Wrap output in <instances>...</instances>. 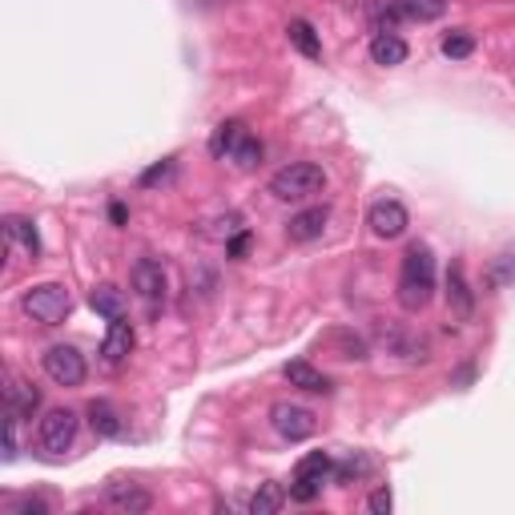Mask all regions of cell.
Wrapping results in <instances>:
<instances>
[{
  "instance_id": "6da1fadb",
  "label": "cell",
  "mask_w": 515,
  "mask_h": 515,
  "mask_svg": "<svg viewBox=\"0 0 515 515\" xmlns=\"http://www.w3.org/2000/svg\"><path fill=\"white\" fill-rule=\"evenodd\" d=\"M435 298V254L426 241H410L399 270V306L407 314L426 310Z\"/></svg>"
},
{
  "instance_id": "7a4b0ae2",
  "label": "cell",
  "mask_w": 515,
  "mask_h": 515,
  "mask_svg": "<svg viewBox=\"0 0 515 515\" xmlns=\"http://www.w3.org/2000/svg\"><path fill=\"white\" fill-rule=\"evenodd\" d=\"M326 190V169L314 161H290L270 177V193L278 201H306Z\"/></svg>"
},
{
  "instance_id": "3957f363",
  "label": "cell",
  "mask_w": 515,
  "mask_h": 515,
  "mask_svg": "<svg viewBox=\"0 0 515 515\" xmlns=\"http://www.w3.org/2000/svg\"><path fill=\"white\" fill-rule=\"evenodd\" d=\"M21 310L29 314L32 322H40V326H61V322L69 318V310H72V298H69V290H64L61 282H40V286L24 290Z\"/></svg>"
},
{
  "instance_id": "277c9868",
  "label": "cell",
  "mask_w": 515,
  "mask_h": 515,
  "mask_svg": "<svg viewBox=\"0 0 515 515\" xmlns=\"http://www.w3.org/2000/svg\"><path fill=\"white\" fill-rule=\"evenodd\" d=\"M72 443H77V415H72L69 407H53L45 418H40L37 451L45 459H61Z\"/></svg>"
},
{
  "instance_id": "5b68a950",
  "label": "cell",
  "mask_w": 515,
  "mask_h": 515,
  "mask_svg": "<svg viewBox=\"0 0 515 515\" xmlns=\"http://www.w3.org/2000/svg\"><path fill=\"white\" fill-rule=\"evenodd\" d=\"M334 475V459L326 455V451H310V455L298 463L294 471V483H290V499L294 503H314V499L322 495V483Z\"/></svg>"
},
{
  "instance_id": "8992f818",
  "label": "cell",
  "mask_w": 515,
  "mask_h": 515,
  "mask_svg": "<svg viewBox=\"0 0 515 515\" xmlns=\"http://www.w3.org/2000/svg\"><path fill=\"white\" fill-rule=\"evenodd\" d=\"M45 375L53 378L56 386H80L85 383V354L77 350V346H48L45 350Z\"/></svg>"
},
{
  "instance_id": "52a82bcc",
  "label": "cell",
  "mask_w": 515,
  "mask_h": 515,
  "mask_svg": "<svg viewBox=\"0 0 515 515\" xmlns=\"http://www.w3.org/2000/svg\"><path fill=\"white\" fill-rule=\"evenodd\" d=\"M270 426L286 443H302V439H310V435H314L318 418H314V410L298 407V402H274V407H270Z\"/></svg>"
},
{
  "instance_id": "ba28073f",
  "label": "cell",
  "mask_w": 515,
  "mask_h": 515,
  "mask_svg": "<svg viewBox=\"0 0 515 515\" xmlns=\"http://www.w3.org/2000/svg\"><path fill=\"white\" fill-rule=\"evenodd\" d=\"M367 225H370V233H375V238L394 241V238H402V233H407L410 214H407V206H402V201H394V198H378L375 206L367 209Z\"/></svg>"
},
{
  "instance_id": "9c48e42d",
  "label": "cell",
  "mask_w": 515,
  "mask_h": 515,
  "mask_svg": "<svg viewBox=\"0 0 515 515\" xmlns=\"http://www.w3.org/2000/svg\"><path fill=\"white\" fill-rule=\"evenodd\" d=\"M133 290H137V298H141L149 310H157V306L165 302V290H169L165 266H161L157 258H141V262L133 266Z\"/></svg>"
},
{
  "instance_id": "30bf717a",
  "label": "cell",
  "mask_w": 515,
  "mask_h": 515,
  "mask_svg": "<svg viewBox=\"0 0 515 515\" xmlns=\"http://www.w3.org/2000/svg\"><path fill=\"white\" fill-rule=\"evenodd\" d=\"M133 326H129L125 318H113L109 322V330H105V342H101V362L109 370H117V367H125L129 362V354H133Z\"/></svg>"
},
{
  "instance_id": "8fae6325",
  "label": "cell",
  "mask_w": 515,
  "mask_h": 515,
  "mask_svg": "<svg viewBox=\"0 0 515 515\" xmlns=\"http://www.w3.org/2000/svg\"><path fill=\"white\" fill-rule=\"evenodd\" d=\"M326 222H330V209H326V206L298 209V214L286 222V238L294 241V246H306V241L322 238V230H326Z\"/></svg>"
},
{
  "instance_id": "7c38bea8",
  "label": "cell",
  "mask_w": 515,
  "mask_h": 515,
  "mask_svg": "<svg viewBox=\"0 0 515 515\" xmlns=\"http://www.w3.org/2000/svg\"><path fill=\"white\" fill-rule=\"evenodd\" d=\"M447 306H451V314L463 322L475 314V290H471V282H467L463 262H451V270H447Z\"/></svg>"
},
{
  "instance_id": "4fadbf2b",
  "label": "cell",
  "mask_w": 515,
  "mask_h": 515,
  "mask_svg": "<svg viewBox=\"0 0 515 515\" xmlns=\"http://www.w3.org/2000/svg\"><path fill=\"white\" fill-rule=\"evenodd\" d=\"M105 499H109L117 511H129V515H141L153 507V495L141 487V483H109V491H105Z\"/></svg>"
},
{
  "instance_id": "5bb4252c",
  "label": "cell",
  "mask_w": 515,
  "mask_h": 515,
  "mask_svg": "<svg viewBox=\"0 0 515 515\" xmlns=\"http://www.w3.org/2000/svg\"><path fill=\"white\" fill-rule=\"evenodd\" d=\"M282 375L290 378V386H298V391H310V394H330L334 386H330V378L322 375V370H314L310 362H302V359H294V362H286V370Z\"/></svg>"
},
{
  "instance_id": "9a60e30c",
  "label": "cell",
  "mask_w": 515,
  "mask_h": 515,
  "mask_svg": "<svg viewBox=\"0 0 515 515\" xmlns=\"http://www.w3.org/2000/svg\"><path fill=\"white\" fill-rule=\"evenodd\" d=\"M407 40L394 37V32H375V40H370V56H375V64H383V69H394V64L407 61Z\"/></svg>"
},
{
  "instance_id": "2e32d148",
  "label": "cell",
  "mask_w": 515,
  "mask_h": 515,
  "mask_svg": "<svg viewBox=\"0 0 515 515\" xmlns=\"http://www.w3.org/2000/svg\"><path fill=\"white\" fill-rule=\"evenodd\" d=\"M89 306H93L101 318H125V294H121L113 282H101V286H93V294H89Z\"/></svg>"
},
{
  "instance_id": "e0dca14e",
  "label": "cell",
  "mask_w": 515,
  "mask_h": 515,
  "mask_svg": "<svg viewBox=\"0 0 515 515\" xmlns=\"http://www.w3.org/2000/svg\"><path fill=\"white\" fill-rule=\"evenodd\" d=\"M443 13H447V0H394V16L399 21L426 24V21H439Z\"/></svg>"
},
{
  "instance_id": "ac0fdd59",
  "label": "cell",
  "mask_w": 515,
  "mask_h": 515,
  "mask_svg": "<svg viewBox=\"0 0 515 515\" xmlns=\"http://www.w3.org/2000/svg\"><path fill=\"white\" fill-rule=\"evenodd\" d=\"M4 402H8V410L13 415H32V410L40 407V391L32 383H21V378H13V383L4 386Z\"/></svg>"
},
{
  "instance_id": "d6986e66",
  "label": "cell",
  "mask_w": 515,
  "mask_h": 515,
  "mask_svg": "<svg viewBox=\"0 0 515 515\" xmlns=\"http://www.w3.org/2000/svg\"><path fill=\"white\" fill-rule=\"evenodd\" d=\"M89 423H93V431L101 435V439H117V435L125 431V426H121L117 407H113V402H105V399L89 402Z\"/></svg>"
},
{
  "instance_id": "ffe728a7",
  "label": "cell",
  "mask_w": 515,
  "mask_h": 515,
  "mask_svg": "<svg viewBox=\"0 0 515 515\" xmlns=\"http://www.w3.org/2000/svg\"><path fill=\"white\" fill-rule=\"evenodd\" d=\"M241 137H246V125H241V121H222V125L214 129V137H209V153H214L217 161H230V153L238 149Z\"/></svg>"
},
{
  "instance_id": "44dd1931",
  "label": "cell",
  "mask_w": 515,
  "mask_h": 515,
  "mask_svg": "<svg viewBox=\"0 0 515 515\" xmlns=\"http://www.w3.org/2000/svg\"><path fill=\"white\" fill-rule=\"evenodd\" d=\"M4 238H8V241H16V246H21L29 258H37V254H40L37 225H32L29 217H4Z\"/></svg>"
},
{
  "instance_id": "7402d4cb",
  "label": "cell",
  "mask_w": 515,
  "mask_h": 515,
  "mask_svg": "<svg viewBox=\"0 0 515 515\" xmlns=\"http://www.w3.org/2000/svg\"><path fill=\"white\" fill-rule=\"evenodd\" d=\"M286 37H290V45H294L302 56H310V61H318V56H322V40L314 37V29L306 21H290L286 24Z\"/></svg>"
},
{
  "instance_id": "603a6c76",
  "label": "cell",
  "mask_w": 515,
  "mask_h": 515,
  "mask_svg": "<svg viewBox=\"0 0 515 515\" xmlns=\"http://www.w3.org/2000/svg\"><path fill=\"white\" fill-rule=\"evenodd\" d=\"M282 503H286L282 483H262V487L254 491V499H249V511H254V515H274V511H282Z\"/></svg>"
},
{
  "instance_id": "cb8c5ba5",
  "label": "cell",
  "mask_w": 515,
  "mask_h": 515,
  "mask_svg": "<svg viewBox=\"0 0 515 515\" xmlns=\"http://www.w3.org/2000/svg\"><path fill=\"white\" fill-rule=\"evenodd\" d=\"M201 238H209V241H230L233 233H241V214L238 209H225L222 217H214V222L206 225V230H198Z\"/></svg>"
},
{
  "instance_id": "d4e9b609",
  "label": "cell",
  "mask_w": 515,
  "mask_h": 515,
  "mask_svg": "<svg viewBox=\"0 0 515 515\" xmlns=\"http://www.w3.org/2000/svg\"><path fill=\"white\" fill-rule=\"evenodd\" d=\"M507 282H515V249H503V254H495V262H491V270H487V286H491V290L507 286Z\"/></svg>"
},
{
  "instance_id": "484cf974",
  "label": "cell",
  "mask_w": 515,
  "mask_h": 515,
  "mask_svg": "<svg viewBox=\"0 0 515 515\" xmlns=\"http://www.w3.org/2000/svg\"><path fill=\"white\" fill-rule=\"evenodd\" d=\"M475 53V37L467 29H455L443 37V56H451V61H467V56Z\"/></svg>"
},
{
  "instance_id": "4316f807",
  "label": "cell",
  "mask_w": 515,
  "mask_h": 515,
  "mask_svg": "<svg viewBox=\"0 0 515 515\" xmlns=\"http://www.w3.org/2000/svg\"><path fill=\"white\" fill-rule=\"evenodd\" d=\"M230 161H233V165H238V169H254L258 161H262V141L246 133V137H241V141H238V149L230 153Z\"/></svg>"
},
{
  "instance_id": "83f0119b",
  "label": "cell",
  "mask_w": 515,
  "mask_h": 515,
  "mask_svg": "<svg viewBox=\"0 0 515 515\" xmlns=\"http://www.w3.org/2000/svg\"><path fill=\"white\" fill-rule=\"evenodd\" d=\"M367 471H370V459L367 455H350L346 463H334V479L338 483H354V479H362Z\"/></svg>"
},
{
  "instance_id": "f1b7e54d",
  "label": "cell",
  "mask_w": 515,
  "mask_h": 515,
  "mask_svg": "<svg viewBox=\"0 0 515 515\" xmlns=\"http://www.w3.org/2000/svg\"><path fill=\"white\" fill-rule=\"evenodd\" d=\"M169 177H173V157H165V161H157L153 169H145L141 173V185L149 190V185H165Z\"/></svg>"
},
{
  "instance_id": "f546056e",
  "label": "cell",
  "mask_w": 515,
  "mask_h": 515,
  "mask_svg": "<svg viewBox=\"0 0 515 515\" xmlns=\"http://www.w3.org/2000/svg\"><path fill=\"white\" fill-rule=\"evenodd\" d=\"M16 423H21V415H13V410H8V418H4V459H8V463L21 455V443H16Z\"/></svg>"
},
{
  "instance_id": "4dcf8cb0",
  "label": "cell",
  "mask_w": 515,
  "mask_h": 515,
  "mask_svg": "<svg viewBox=\"0 0 515 515\" xmlns=\"http://www.w3.org/2000/svg\"><path fill=\"white\" fill-rule=\"evenodd\" d=\"M367 507H370V511H375V515H391V507H394V495H391V487H375V491H370Z\"/></svg>"
},
{
  "instance_id": "1f68e13d",
  "label": "cell",
  "mask_w": 515,
  "mask_h": 515,
  "mask_svg": "<svg viewBox=\"0 0 515 515\" xmlns=\"http://www.w3.org/2000/svg\"><path fill=\"white\" fill-rule=\"evenodd\" d=\"M8 511H13V515H45L48 503H45V499H37V495H24V499H16Z\"/></svg>"
},
{
  "instance_id": "d6a6232c",
  "label": "cell",
  "mask_w": 515,
  "mask_h": 515,
  "mask_svg": "<svg viewBox=\"0 0 515 515\" xmlns=\"http://www.w3.org/2000/svg\"><path fill=\"white\" fill-rule=\"evenodd\" d=\"M246 249H249V230L233 233V238L225 241V254H230V258H246Z\"/></svg>"
},
{
  "instance_id": "836d02e7",
  "label": "cell",
  "mask_w": 515,
  "mask_h": 515,
  "mask_svg": "<svg viewBox=\"0 0 515 515\" xmlns=\"http://www.w3.org/2000/svg\"><path fill=\"white\" fill-rule=\"evenodd\" d=\"M109 217H113V225H125V206H121V201H113V206H109Z\"/></svg>"
}]
</instances>
